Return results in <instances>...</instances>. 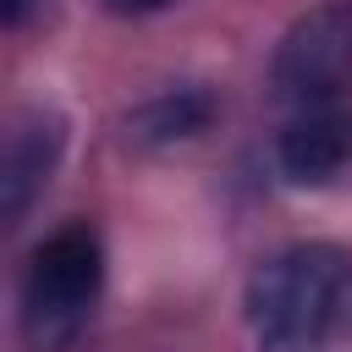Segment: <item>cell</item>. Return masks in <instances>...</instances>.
Masks as SVG:
<instances>
[{"instance_id": "6da1fadb", "label": "cell", "mask_w": 352, "mask_h": 352, "mask_svg": "<svg viewBox=\"0 0 352 352\" xmlns=\"http://www.w3.org/2000/svg\"><path fill=\"white\" fill-rule=\"evenodd\" d=\"M258 352H319L352 319V253L336 242H292L248 280Z\"/></svg>"}, {"instance_id": "7a4b0ae2", "label": "cell", "mask_w": 352, "mask_h": 352, "mask_svg": "<svg viewBox=\"0 0 352 352\" xmlns=\"http://www.w3.org/2000/svg\"><path fill=\"white\" fill-rule=\"evenodd\" d=\"M104 292V236L88 220L50 231L22 275V336L33 352H66Z\"/></svg>"}, {"instance_id": "3957f363", "label": "cell", "mask_w": 352, "mask_h": 352, "mask_svg": "<svg viewBox=\"0 0 352 352\" xmlns=\"http://www.w3.org/2000/svg\"><path fill=\"white\" fill-rule=\"evenodd\" d=\"M346 72H352V0L308 6L270 55V88L286 104H314L341 94Z\"/></svg>"}, {"instance_id": "277c9868", "label": "cell", "mask_w": 352, "mask_h": 352, "mask_svg": "<svg viewBox=\"0 0 352 352\" xmlns=\"http://www.w3.org/2000/svg\"><path fill=\"white\" fill-rule=\"evenodd\" d=\"M275 165L292 182H330L352 165V99L330 94L314 104H297L292 121L275 138Z\"/></svg>"}, {"instance_id": "5b68a950", "label": "cell", "mask_w": 352, "mask_h": 352, "mask_svg": "<svg viewBox=\"0 0 352 352\" xmlns=\"http://www.w3.org/2000/svg\"><path fill=\"white\" fill-rule=\"evenodd\" d=\"M60 154H66V116L50 110V104H33L6 138V165H0V214H6V226L28 220V209L50 187Z\"/></svg>"}, {"instance_id": "8992f818", "label": "cell", "mask_w": 352, "mask_h": 352, "mask_svg": "<svg viewBox=\"0 0 352 352\" xmlns=\"http://www.w3.org/2000/svg\"><path fill=\"white\" fill-rule=\"evenodd\" d=\"M214 116H220V99L204 82H170V88L148 94L138 110H126L121 132L132 148H176V143H192L198 132H209Z\"/></svg>"}, {"instance_id": "52a82bcc", "label": "cell", "mask_w": 352, "mask_h": 352, "mask_svg": "<svg viewBox=\"0 0 352 352\" xmlns=\"http://www.w3.org/2000/svg\"><path fill=\"white\" fill-rule=\"evenodd\" d=\"M165 6H176V0H104V11H116V16H154Z\"/></svg>"}, {"instance_id": "ba28073f", "label": "cell", "mask_w": 352, "mask_h": 352, "mask_svg": "<svg viewBox=\"0 0 352 352\" xmlns=\"http://www.w3.org/2000/svg\"><path fill=\"white\" fill-rule=\"evenodd\" d=\"M33 11H44V0H6V28L22 33V28L33 22Z\"/></svg>"}]
</instances>
